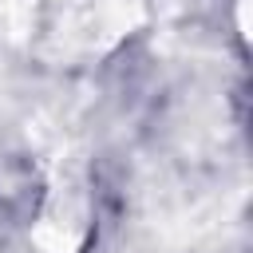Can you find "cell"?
Here are the masks:
<instances>
[{
	"instance_id": "obj_1",
	"label": "cell",
	"mask_w": 253,
	"mask_h": 253,
	"mask_svg": "<svg viewBox=\"0 0 253 253\" xmlns=\"http://www.w3.org/2000/svg\"><path fill=\"white\" fill-rule=\"evenodd\" d=\"M146 16V0H32L28 51L47 67H87L123 47Z\"/></svg>"
},
{
	"instance_id": "obj_2",
	"label": "cell",
	"mask_w": 253,
	"mask_h": 253,
	"mask_svg": "<svg viewBox=\"0 0 253 253\" xmlns=\"http://www.w3.org/2000/svg\"><path fill=\"white\" fill-rule=\"evenodd\" d=\"M95 229L91 162L79 146H63L47 158L43 194L32 221V245L40 253H83Z\"/></svg>"
}]
</instances>
